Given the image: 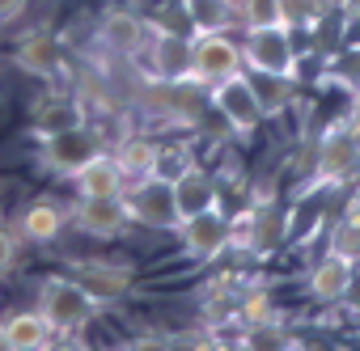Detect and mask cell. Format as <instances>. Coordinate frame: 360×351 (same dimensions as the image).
Returning a JSON list of instances; mask_svg holds the SVG:
<instances>
[{
	"label": "cell",
	"instance_id": "1",
	"mask_svg": "<svg viewBox=\"0 0 360 351\" xmlns=\"http://www.w3.org/2000/svg\"><path fill=\"white\" fill-rule=\"evenodd\" d=\"M34 309L47 317V326L56 334H81V330L94 326V317H98L102 305L94 300V292L81 279H72V275H47L39 284V305Z\"/></svg>",
	"mask_w": 360,
	"mask_h": 351
},
{
	"label": "cell",
	"instance_id": "2",
	"mask_svg": "<svg viewBox=\"0 0 360 351\" xmlns=\"http://www.w3.org/2000/svg\"><path fill=\"white\" fill-rule=\"evenodd\" d=\"M123 204H127L131 225H140V229L174 233L178 225H183V216H178V199H174V183L161 178V173L131 178V183L123 187Z\"/></svg>",
	"mask_w": 360,
	"mask_h": 351
},
{
	"label": "cell",
	"instance_id": "3",
	"mask_svg": "<svg viewBox=\"0 0 360 351\" xmlns=\"http://www.w3.org/2000/svg\"><path fill=\"white\" fill-rule=\"evenodd\" d=\"M102 148H106L102 131H98V127L85 119V123H77V127H64V131H56V135H43V140H39V152H34V161H39L47 173L72 178V173H77L85 161H94Z\"/></svg>",
	"mask_w": 360,
	"mask_h": 351
},
{
	"label": "cell",
	"instance_id": "4",
	"mask_svg": "<svg viewBox=\"0 0 360 351\" xmlns=\"http://www.w3.org/2000/svg\"><path fill=\"white\" fill-rule=\"evenodd\" d=\"M360 173V131L343 119V123H330L322 135H318V169L314 178L322 187H343Z\"/></svg>",
	"mask_w": 360,
	"mask_h": 351
},
{
	"label": "cell",
	"instance_id": "5",
	"mask_svg": "<svg viewBox=\"0 0 360 351\" xmlns=\"http://www.w3.org/2000/svg\"><path fill=\"white\" fill-rule=\"evenodd\" d=\"M242 68L246 72H276L297 81V47L288 26H267V30H246L242 39Z\"/></svg>",
	"mask_w": 360,
	"mask_h": 351
},
{
	"label": "cell",
	"instance_id": "6",
	"mask_svg": "<svg viewBox=\"0 0 360 351\" xmlns=\"http://www.w3.org/2000/svg\"><path fill=\"white\" fill-rule=\"evenodd\" d=\"M208 98H212V110L225 119V127H229L233 135H255V131L267 123V119H263V106H259V98H255V89H250L246 68L233 72L229 81L212 85Z\"/></svg>",
	"mask_w": 360,
	"mask_h": 351
},
{
	"label": "cell",
	"instance_id": "7",
	"mask_svg": "<svg viewBox=\"0 0 360 351\" xmlns=\"http://www.w3.org/2000/svg\"><path fill=\"white\" fill-rule=\"evenodd\" d=\"M191 34H178L169 26H153L148 43L136 60H144V77L153 81H183L191 77Z\"/></svg>",
	"mask_w": 360,
	"mask_h": 351
},
{
	"label": "cell",
	"instance_id": "8",
	"mask_svg": "<svg viewBox=\"0 0 360 351\" xmlns=\"http://www.w3.org/2000/svg\"><path fill=\"white\" fill-rule=\"evenodd\" d=\"M68 225H72L81 237L119 241V237L131 229V216H127L123 195H102V199H77V204L68 208Z\"/></svg>",
	"mask_w": 360,
	"mask_h": 351
},
{
	"label": "cell",
	"instance_id": "9",
	"mask_svg": "<svg viewBox=\"0 0 360 351\" xmlns=\"http://www.w3.org/2000/svg\"><path fill=\"white\" fill-rule=\"evenodd\" d=\"M148 22L136 18L131 9H110L94 22V47L110 60H136L148 43Z\"/></svg>",
	"mask_w": 360,
	"mask_h": 351
},
{
	"label": "cell",
	"instance_id": "10",
	"mask_svg": "<svg viewBox=\"0 0 360 351\" xmlns=\"http://www.w3.org/2000/svg\"><path fill=\"white\" fill-rule=\"evenodd\" d=\"M174 233H178L183 254H187L191 263H217V258L229 250V216H225L221 208H204V212L187 216Z\"/></svg>",
	"mask_w": 360,
	"mask_h": 351
},
{
	"label": "cell",
	"instance_id": "11",
	"mask_svg": "<svg viewBox=\"0 0 360 351\" xmlns=\"http://www.w3.org/2000/svg\"><path fill=\"white\" fill-rule=\"evenodd\" d=\"M233 72H242V43H233L229 34H195L191 43V77L200 85H221Z\"/></svg>",
	"mask_w": 360,
	"mask_h": 351
},
{
	"label": "cell",
	"instance_id": "12",
	"mask_svg": "<svg viewBox=\"0 0 360 351\" xmlns=\"http://www.w3.org/2000/svg\"><path fill=\"white\" fill-rule=\"evenodd\" d=\"M72 279H81L98 305H115L131 292L136 284V271L127 263H115V258H72Z\"/></svg>",
	"mask_w": 360,
	"mask_h": 351
},
{
	"label": "cell",
	"instance_id": "13",
	"mask_svg": "<svg viewBox=\"0 0 360 351\" xmlns=\"http://www.w3.org/2000/svg\"><path fill=\"white\" fill-rule=\"evenodd\" d=\"M89 119V110L81 106V98L68 89H47V93H39L34 102H30V131H34V140H43V135H56V131H64V127H77V123H85Z\"/></svg>",
	"mask_w": 360,
	"mask_h": 351
},
{
	"label": "cell",
	"instance_id": "14",
	"mask_svg": "<svg viewBox=\"0 0 360 351\" xmlns=\"http://www.w3.org/2000/svg\"><path fill=\"white\" fill-rule=\"evenodd\" d=\"M13 64L30 77H43V81H56L64 72V39L51 34V30H26L18 39V51H13Z\"/></svg>",
	"mask_w": 360,
	"mask_h": 351
},
{
	"label": "cell",
	"instance_id": "15",
	"mask_svg": "<svg viewBox=\"0 0 360 351\" xmlns=\"http://www.w3.org/2000/svg\"><path fill=\"white\" fill-rule=\"evenodd\" d=\"M13 229H18V237H22L26 246H51V241H60L64 229H68V208H60L56 199H30V204L18 212Z\"/></svg>",
	"mask_w": 360,
	"mask_h": 351
},
{
	"label": "cell",
	"instance_id": "16",
	"mask_svg": "<svg viewBox=\"0 0 360 351\" xmlns=\"http://www.w3.org/2000/svg\"><path fill=\"white\" fill-rule=\"evenodd\" d=\"M68 183H72L77 199H102V195H123V187H127V173L119 169L115 152H110V148H102L94 161H85V165L72 173Z\"/></svg>",
	"mask_w": 360,
	"mask_h": 351
},
{
	"label": "cell",
	"instance_id": "17",
	"mask_svg": "<svg viewBox=\"0 0 360 351\" xmlns=\"http://www.w3.org/2000/svg\"><path fill=\"white\" fill-rule=\"evenodd\" d=\"M352 284H356V263L335 258V254H322L305 275V292L314 300H322V305H339L352 292Z\"/></svg>",
	"mask_w": 360,
	"mask_h": 351
},
{
	"label": "cell",
	"instance_id": "18",
	"mask_svg": "<svg viewBox=\"0 0 360 351\" xmlns=\"http://www.w3.org/2000/svg\"><path fill=\"white\" fill-rule=\"evenodd\" d=\"M0 338H5V351H43L56 343V330L39 309H22L0 322Z\"/></svg>",
	"mask_w": 360,
	"mask_h": 351
},
{
	"label": "cell",
	"instance_id": "19",
	"mask_svg": "<svg viewBox=\"0 0 360 351\" xmlns=\"http://www.w3.org/2000/svg\"><path fill=\"white\" fill-rule=\"evenodd\" d=\"M174 199H178V216H195V212H204V208H221V187H217V178L195 161L183 178H174Z\"/></svg>",
	"mask_w": 360,
	"mask_h": 351
},
{
	"label": "cell",
	"instance_id": "20",
	"mask_svg": "<svg viewBox=\"0 0 360 351\" xmlns=\"http://www.w3.org/2000/svg\"><path fill=\"white\" fill-rule=\"evenodd\" d=\"M191 34H225L238 26V0H178Z\"/></svg>",
	"mask_w": 360,
	"mask_h": 351
},
{
	"label": "cell",
	"instance_id": "21",
	"mask_svg": "<svg viewBox=\"0 0 360 351\" xmlns=\"http://www.w3.org/2000/svg\"><path fill=\"white\" fill-rule=\"evenodd\" d=\"M157 140H148V135H136V131H127L110 152H115V161H119V169L127 173V183L131 178H148V173H157Z\"/></svg>",
	"mask_w": 360,
	"mask_h": 351
},
{
	"label": "cell",
	"instance_id": "22",
	"mask_svg": "<svg viewBox=\"0 0 360 351\" xmlns=\"http://www.w3.org/2000/svg\"><path fill=\"white\" fill-rule=\"evenodd\" d=\"M250 89L263 106V119H280L292 106V77H276V72H246Z\"/></svg>",
	"mask_w": 360,
	"mask_h": 351
},
{
	"label": "cell",
	"instance_id": "23",
	"mask_svg": "<svg viewBox=\"0 0 360 351\" xmlns=\"http://www.w3.org/2000/svg\"><path fill=\"white\" fill-rule=\"evenodd\" d=\"M326 254L347 258V263H360V225H352V220L339 216V220L326 229Z\"/></svg>",
	"mask_w": 360,
	"mask_h": 351
},
{
	"label": "cell",
	"instance_id": "24",
	"mask_svg": "<svg viewBox=\"0 0 360 351\" xmlns=\"http://www.w3.org/2000/svg\"><path fill=\"white\" fill-rule=\"evenodd\" d=\"M238 26L242 30H267L280 22V0H238Z\"/></svg>",
	"mask_w": 360,
	"mask_h": 351
},
{
	"label": "cell",
	"instance_id": "25",
	"mask_svg": "<svg viewBox=\"0 0 360 351\" xmlns=\"http://www.w3.org/2000/svg\"><path fill=\"white\" fill-rule=\"evenodd\" d=\"M195 165V148L191 144H161L157 148V173H161V178H183V173Z\"/></svg>",
	"mask_w": 360,
	"mask_h": 351
},
{
	"label": "cell",
	"instance_id": "26",
	"mask_svg": "<svg viewBox=\"0 0 360 351\" xmlns=\"http://www.w3.org/2000/svg\"><path fill=\"white\" fill-rule=\"evenodd\" d=\"M322 18V0H280V22L288 30H305Z\"/></svg>",
	"mask_w": 360,
	"mask_h": 351
},
{
	"label": "cell",
	"instance_id": "27",
	"mask_svg": "<svg viewBox=\"0 0 360 351\" xmlns=\"http://www.w3.org/2000/svg\"><path fill=\"white\" fill-rule=\"evenodd\" d=\"M326 81H330V85H339L343 93H356V89H360V51L339 55V60L326 68Z\"/></svg>",
	"mask_w": 360,
	"mask_h": 351
},
{
	"label": "cell",
	"instance_id": "28",
	"mask_svg": "<svg viewBox=\"0 0 360 351\" xmlns=\"http://www.w3.org/2000/svg\"><path fill=\"white\" fill-rule=\"evenodd\" d=\"M238 322H242L246 330H263V326L271 322V296H263V292H255V296H246V300H238Z\"/></svg>",
	"mask_w": 360,
	"mask_h": 351
},
{
	"label": "cell",
	"instance_id": "29",
	"mask_svg": "<svg viewBox=\"0 0 360 351\" xmlns=\"http://www.w3.org/2000/svg\"><path fill=\"white\" fill-rule=\"evenodd\" d=\"M22 246H26V241L18 237V229H5V225H0V275L18 267V258H22Z\"/></svg>",
	"mask_w": 360,
	"mask_h": 351
},
{
	"label": "cell",
	"instance_id": "30",
	"mask_svg": "<svg viewBox=\"0 0 360 351\" xmlns=\"http://www.w3.org/2000/svg\"><path fill=\"white\" fill-rule=\"evenodd\" d=\"M26 9H30V0H0V26L18 22V18H22Z\"/></svg>",
	"mask_w": 360,
	"mask_h": 351
},
{
	"label": "cell",
	"instance_id": "31",
	"mask_svg": "<svg viewBox=\"0 0 360 351\" xmlns=\"http://www.w3.org/2000/svg\"><path fill=\"white\" fill-rule=\"evenodd\" d=\"M343 220L360 225V191H352V195H347V204H343Z\"/></svg>",
	"mask_w": 360,
	"mask_h": 351
},
{
	"label": "cell",
	"instance_id": "32",
	"mask_svg": "<svg viewBox=\"0 0 360 351\" xmlns=\"http://www.w3.org/2000/svg\"><path fill=\"white\" fill-rule=\"evenodd\" d=\"M347 98H352V106H347V123L360 131V89H356V93H347Z\"/></svg>",
	"mask_w": 360,
	"mask_h": 351
},
{
	"label": "cell",
	"instance_id": "33",
	"mask_svg": "<svg viewBox=\"0 0 360 351\" xmlns=\"http://www.w3.org/2000/svg\"><path fill=\"white\" fill-rule=\"evenodd\" d=\"M0 351H5V338H0Z\"/></svg>",
	"mask_w": 360,
	"mask_h": 351
},
{
	"label": "cell",
	"instance_id": "34",
	"mask_svg": "<svg viewBox=\"0 0 360 351\" xmlns=\"http://www.w3.org/2000/svg\"><path fill=\"white\" fill-rule=\"evenodd\" d=\"M0 279H5V275H0Z\"/></svg>",
	"mask_w": 360,
	"mask_h": 351
}]
</instances>
